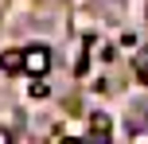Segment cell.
Listing matches in <instances>:
<instances>
[{
	"label": "cell",
	"instance_id": "cell-1",
	"mask_svg": "<svg viewBox=\"0 0 148 144\" xmlns=\"http://www.w3.org/2000/svg\"><path fill=\"white\" fill-rule=\"evenodd\" d=\"M47 70H51V51L47 47H23V74H31V78H43Z\"/></svg>",
	"mask_w": 148,
	"mask_h": 144
},
{
	"label": "cell",
	"instance_id": "cell-2",
	"mask_svg": "<svg viewBox=\"0 0 148 144\" xmlns=\"http://www.w3.org/2000/svg\"><path fill=\"white\" fill-rule=\"evenodd\" d=\"M0 70H4V74L23 70V51H4V55H0Z\"/></svg>",
	"mask_w": 148,
	"mask_h": 144
},
{
	"label": "cell",
	"instance_id": "cell-3",
	"mask_svg": "<svg viewBox=\"0 0 148 144\" xmlns=\"http://www.w3.org/2000/svg\"><path fill=\"white\" fill-rule=\"evenodd\" d=\"M90 132H94V136H105V132H109V117H105V113H94V121H90Z\"/></svg>",
	"mask_w": 148,
	"mask_h": 144
},
{
	"label": "cell",
	"instance_id": "cell-4",
	"mask_svg": "<svg viewBox=\"0 0 148 144\" xmlns=\"http://www.w3.org/2000/svg\"><path fill=\"white\" fill-rule=\"evenodd\" d=\"M136 74H140L144 82H148V47H144L140 55H136Z\"/></svg>",
	"mask_w": 148,
	"mask_h": 144
},
{
	"label": "cell",
	"instance_id": "cell-5",
	"mask_svg": "<svg viewBox=\"0 0 148 144\" xmlns=\"http://www.w3.org/2000/svg\"><path fill=\"white\" fill-rule=\"evenodd\" d=\"M47 93H51L47 82H31V98H47Z\"/></svg>",
	"mask_w": 148,
	"mask_h": 144
}]
</instances>
